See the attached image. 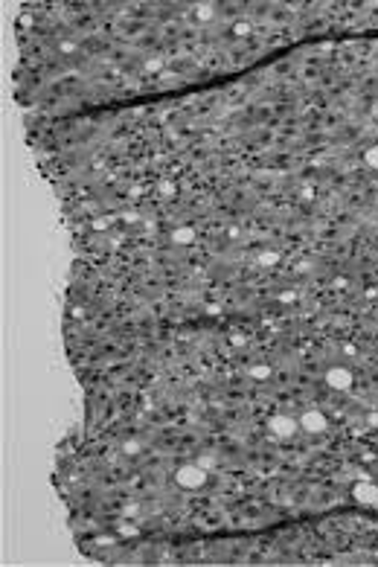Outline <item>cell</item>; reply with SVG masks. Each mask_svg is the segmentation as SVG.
<instances>
[{
	"mask_svg": "<svg viewBox=\"0 0 378 567\" xmlns=\"http://www.w3.org/2000/svg\"><path fill=\"white\" fill-rule=\"evenodd\" d=\"M175 480L184 489H201L206 483V468L201 463H187V466H181L175 471Z\"/></svg>",
	"mask_w": 378,
	"mask_h": 567,
	"instance_id": "1",
	"label": "cell"
},
{
	"mask_svg": "<svg viewBox=\"0 0 378 567\" xmlns=\"http://www.w3.org/2000/svg\"><path fill=\"white\" fill-rule=\"evenodd\" d=\"M297 422H300V431H306V434H323L329 428L326 413H320V410H306Z\"/></svg>",
	"mask_w": 378,
	"mask_h": 567,
	"instance_id": "2",
	"label": "cell"
},
{
	"mask_svg": "<svg viewBox=\"0 0 378 567\" xmlns=\"http://www.w3.org/2000/svg\"><path fill=\"white\" fill-rule=\"evenodd\" d=\"M268 428H271V434L274 436H282V439H291L297 431H300V422L291 416H274L271 422H268Z\"/></svg>",
	"mask_w": 378,
	"mask_h": 567,
	"instance_id": "3",
	"label": "cell"
},
{
	"mask_svg": "<svg viewBox=\"0 0 378 567\" xmlns=\"http://www.w3.org/2000/svg\"><path fill=\"white\" fill-rule=\"evenodd\" d=\"M326 384L332 390H349L355 384V378H352V372L346 367H332V369H326Z\"/></svg>",
	"mask_w": 378,
	"mask_h": 567,
	"instance_id": "4",
	"label": "cell"
},
{
	"mask_svg": "<svg viewBox=\"0 0 378 567\" xmlns=\"http://www.w3.org/2000/svg\"><path fill=\"white\" fill-rule=\"evenodd\" d=\"M352 498L364 506H376L378 503V486L370 483V480H361V483L352 486Z\"/></svg>",
	"mask_w": 378,
	"mask_h": 567,
	"instance_id": "5",
	"label": "cell"
},
{
	"mask_svg": "<svg viewBox=\"0 0 378 567\" xmlns=\"http://www.w3.org/2000/svg\"><path fill=\"white\" fill-rule=\"evenodd\" d=\"M172 239H175V245H192L195 242V230L192 227H178L172 233Z\"/></svg>",
	"mask_w": 378,
	"mask_h": 567,
	"instance_id": "6",
	"label": "cell"
},
{
	"mask_svg": "<svg viewBox=\"0 0 378 567\" xmlns=\"http://www.w3.org/2000/svg\"><path fill=\"white\" fill-rule=\"evenodd\" d=\"M195 17H198V20H212V17H215V6H212V3H201V6L195 9Z\"/></svg>",
	"mask_w": 378,
	"mask_h": 567,
	"instance_id": "7",
	"label": "cell"
},
{
	"mask_svg": "<svg viewBox=\"0 0 378 567\" xmlns=\"http://www.w3.org/2000/svg\"><path fill=\"white\" fill-rule=\"evenodd\" d=\"M364 160H367L370 169H378V146H370V149L364 151Z\"/></svg>",
	"mask_w": 378,
	"mask_h": 567,
	"instance_id": "8",
	"label": "cell"
},
{
	"mask_svg": "<svg viewBox=\"0 0 378 567\" xmlns=\"http://www.w3.org/2000/svg\"><path fill=\"white\" fill-rule=\"evenodd\" d=\"M259 262H262V265H276L279 256H276L274 251H265V253H259Z\"/></svg>",
	"mask_w": 378,
	"mask_h": 567,
	"instance_id": "9",
	"label": "cell"
},
{
	"mask_svg": "<svg viewBox=\"0 0 378 567\" xmlns=\"http://www.w3.org/2000/svg\"><path fill=\"white\" fill-rule=\"evenodd\" d=\"M233 32L236 35H250V23H247V20H239V23L233 26Z\"/></svg>",
	"mask_w": 378,
	"mask_h": 567,
	"instance_id": "10",
	"label": "cell"
},
{
	"mask_svg": "<svg viewBox=\"0 0 378 567\" xmlns=\"http://www.w3.org/2000/svg\"><path fill=\"white\" fill-rule=\"evenodd\" d=\"M250 375H253V378H268V375H271V367H253Z\"/></svg>",
	"mask_w": 378,
	"mask_h": 567,
	"instance_id": "11",
	"label": "cell"
},
{
	"mask_svg": "<svg viewBox=\"0 0 378 567\" xmlns=\"http://www.w3.org/2000/svg\"><path fill=\"white\" fill-rule=\"evenodd\" d=\"M125 454H131V457H134V454H140V442H134V439H131V442H125Z\"/></svg>",
	"mask_w": 378,
	"mask_h": 567,
	"instance_id": "12",
	"label": "cell"
},
{
	"mask_svg": "<svg viewBox=\"0 0 378 567\" xmlns=\"http://www.w3.org/2000/svg\"><path fill=\"white\" fill-rule=\"evenodd\" d=\"M76 50V44H70V41H61V52H73Z\"/></svg>",
	"mask_w": 378,
	"mask_h": 567,
	"instance_id": "13",
	"label": "cell"
},
{
	"mask_svg": "<svg viewBox=\"0 0 378 567\" xmlns=\"http://www.w3.org/2000/svg\"><path fill=\"white\" fill-rule=\"evenodd\" d=\"M160 189H163L166 195H172V192H175V184H163V186H160Z\"/></svg>",
	"mask_w": 378,
	"mask_h": 567,
	"instance_id": "14",
	"label": "cell"
},
{
	"mask_svg": "<svg viewBox=\"0 0 378 567\" xmlns=\"http://www.w3.org/2000/svg\"><path fill=\"white\" fill-rule=\"evenodd\" d=\"M370 425H378V413H370V419H367Z\"/></svg>",
	"mask_w": 378,
	"mask_h": 567,
	"instance_id": "15",
	"label": "cell"
}]
</instances>
